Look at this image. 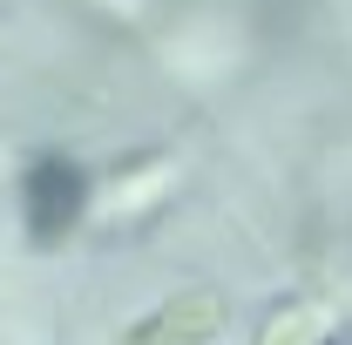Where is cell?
Listing matches in <instances>:
<instances>
[{
  "label": "cell",
  "instance_id": "1",
  "mask_svg": "<svg viewBox=\"0 0 352 345\" xmlns=\"http://www.w3.org/2000/svg\"><path fill=\"white\" fill-rule=\"evenodd\" d=\"M88 216V176L68 149H41L21 170V230L34 251H61Z\"/></svg>",
  "mask_w": 352,
  "mask_h": 345
},
{
  "label": "cell",
  "instance_id": "2",
  "mask_svg": "<svg viewBox=\"0 0 352 345\" xmlns=\"http://www.w3.org/2000/svg\"><path fill=\"white\" fill-rule=\"evenodd\" d=\"M230 325V298L217 285H190V291H170L163 304H149L135 325H122L116 345H210Z\"/></svg>",
  "mask_w": 352,
  "mask_h": 345
},
{
  "label": "cell",
  "instance_id": "3",
  "mask_svg": "<svg viewBox=\"0 0 352 345\" xmlns=\"http://www.w3.org/2000/svg\"><path fill=\"white\" fill-rule=\"evenodd\" d=\"M339 332H346V318L332 298H285L258 318L251 345H339Z\"/></svg>",
  "mask_w": 352,
  "mask_h": 345
},
{
  "label": "cell",
  "instance_id": "4",
  "mask_svg": "<svg viewBox=\"0 0 352 345\" xmlns=\"http://www.w3.org/2000/svg\"><path fill=\"white\" fill-rule=\"evenodd\" d=\"M176 156H135V163H122L116 170V183H109V216H142L156 197H170L176 190Z\"/></svg>",
  "mask_w": 352,
  "mask_h": 345
}]
</instances>
